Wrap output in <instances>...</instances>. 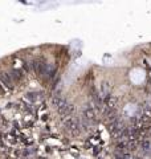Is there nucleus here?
Returning a JSON list of instances; mask_svg holds the SVG:
<instances>
[{
  "instance_id": "obj_4",
  "label": "nucleus",
  "mask_w": 151,
  "mask_h": 159,
  "mask_svg": "<svg viewBox=\"0 0 151 159\" xmlns=\"http://www.w3.org/2000/svg\"><path fill=\"white\" fill-rule=\"evenodd\" d=\"M66 99L62 97V95H60V94H56V95H53V98H52V105L53 106H56L57 109L58 108H61V106L64 105V104H66Z\"/></svg>"
},
{
  "instance_id": "obj_5",
  "label": "nucleus",
  "mask_w": 151,
  "mask_h": 159,
  "mask_svg": "<svg viewBox=\"0 0 151 159\" xmlns=\"http://www.w3.org/2000/svg\"><path fill=\"white\" fill-rule=\"evenodd\" d=\"M0 80L3 81V84L8 88H12V80H11V76L7 74V73H2L0 74Z\"/></svg>"
},
{
  "instance_id": "obj_3",
  "label": "nucleus",
  "mask_w": 151,
  "mask_h": 159,
  "mask_svg": "<svg viewBox=\"0 0 151 159\" xmlns=\"http://www.w3.org/2000/svg\"><path fill=\"white\" fill-rule=\"evenodd\" d=\"M57 110H58L60 115H62V117H69V115L74 111V106L70 105L69 102H66V104H64L61 108H58Z\"/></svg>"
},
{
  "instance_id": "obj_6",
  "label": "nucleus",
  "mask_w": 151,
  "mask_h": 159,
  "mask_svg": "<svg viewBox=\"0 0 151 159\" xmlns=\"http://www.w3.org/2000/svg\"><path fill=\"white\" fill-rule=\"evenodd\" d=\"M142 147H143V150H149L150 143H149V142H143V143H142Z\"/></svg>"
},
{
  "instance_id": "obj_1",
  "label": "nucleus",
  "mask_w": 151,
  "mask_h": 159,
  "mask_svg": "<svg viewBox=\"0 0 151 159\" xmlns=\"http://www.w3.org/2000/svg\"><path fill=\"white\" fill-rule=\"evenodd\" d=\"M64 126H65L66 130H69L70 132H73V134H78L80 132V123L78 121H77L76 118L73 117H65L62 121Z\"/></svg>"
},
{
  "instance_id": "obj_2",
  "label": "nucleus",
  "mask_w": 151,
  "mask_h": 159,
  "mask_svg": "<svg viewBox=\"0 0 151 159\" xmlns=\"http://www.w3.org/2000/svg\"><path fill=\"white\" fill-rule=\"evenodd\" d=\"M33 68H35V70L37 72L40 76H44L46 70H48V65H46L44 61H41V60H36V61L33 62Z\"/></svg>"
}]
</instances>
